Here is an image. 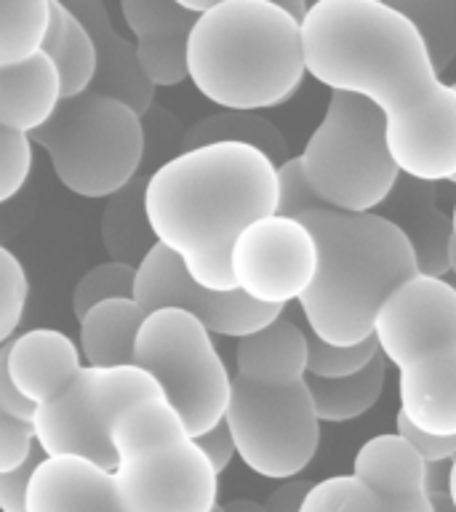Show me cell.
<instances>
[{"label": "cell", "instance_id": "6da1fadb", "mask_svg": "<svg viewBox=\"0 0 456 512\" xmlns=\"http://www.w3.org/2000/svg\"><path fill=\"white\" fill-rule=\"evenodd\" d=\"M304 72L328 91L360 96L382 112L400 174L422 182L456 176V88L443 83L419 32L384 0H318L302 22Z\"/></svg>", "mask_w": 456, "mask_h": 512}, {"label": "cell", "instance_id": "7a4b0ae2", "mask_svg": "<svg viewBox=\"0 0 456 512\" xmlns=\"http://www.w3.org/2000/svg\"><path fill=\"white\" fill-rule=\"evenodd\" d=\"M278 168L248 144L179 152L144 184V211L158 246L179 256L200 288L235 291L232 243L248 224L278 211Z\"/></svg>", "mask_w": 456, "mask_h": 512}, {"label": "cell", "instance_id": "3957f363", "mask_svg": "<svg viewBox=\"0 0 456 512\" xmlns=\"http://www.w3.org/2000/svg\"><path fill=\"white\" fill-rule=\"evenodd\" d=\"M278 211L312 232L318 267L299 296L304 323L320 342L352 347L374 336L384 299L416 278L414 251L403 232L379 214H347L323 206L304 184L299 160L278 166Z\"/></svg>", "mask_w": 456, "mask_h": 512}, {"label": "cell", "instance_id": "277c9868", "mask_svg": "<svg viewBox=\"0 0 456 512\" xmlns=\"http://www.w3.org/2000/svg\"><path fill=\"white\" fill-rule=\"evenodd\" d=\"M304 75L302 24L275 0H216L192 24L187 80L222 110H275Z\"/></svg>", "mask_w": 456, "mask_h": 512}, {"label": "cell", "instance_id": "5b68a950", "mask_svg": "<svg viewBox=\"0 0 456 512\" xmlns=\"http://www.w3.org/2000/svg\"><path fill=\"white\" fill-rule=\"evenodd\" d=\"M374 339L398 368L400 414L419 430L456 438V286L416 275L374 318Z\"/></svg>", "mask_w": 456, "mask_h": 512}, {"label": "cell", "instance_id": "8992f818", "mask_svg": "<svg viewBox=\"0 0 456 512\" xmlns=\"http://www.w3.org/2000/svg\"><path fill=\"white\" fill-rule=\"evenodd\" d=\"M112 478L126 512H214L219 475L166 400H142L110 432Z\"/></svg>", "mask_w": 456, "mask_h": 512}, {"label": "cell", "instance_id": "52a82bcc", "mask_svg": "<svg viewBox=\"0 0 456 512\" xmlns=\"http://www.w3.org/2000/svg\"><path fill=\"white\" fill-rule=\"evenodd\" d=\"M304 184L328 208L371 214L398 182L382 112L360 96L331 91L326 115L296 155Z\"/></svg>", "mask_w": 456, "mask_h": 512}, {"label": "cell", "instance_id": "ba28073f", "mask_svg": "<svg viewBox=\"0 0 456 512\" xmlns=\"http://www.w3.org/2000/svg\"><path fill=\"white\" fill-rule=\"evenodd\" d=\"M30 142L46 150L56 179L80 198L107 200L142 174V118L110 96L62 99Z\"/></svg>", "mask_w": 456, "mask_h": 512}, {"label": "cell", "instance_id": "9c48e42d", "mask_svg": "<svg viewBox=\"0 0 456 512\" xmlns=\"http://www.w3.org/2000/svg\"><path fill=\"white\" fill-rule=\"evenodd\" d=\"M235 454L248 470L270 480H294L318 454L320 422L315 414L307 366L235 376L224 411Z\"/></svg>", "mask_w": 456, "mask_h": 512}, {"label": "cell", "instance_id": "30bf717a", "mask_svg": "<svg viewBox=\"0 0 456 512\" xmlns=\"http://www.w3.org/2000/svg\"><path fill=\"white\" fill-rule=\"evenodd\" d=\"M134 366L158 382L190 438L224 419L232 374L216 350L214 334L190 312L174 307L147 312L134 342Z\"/></svg>", "mask_w": 456, "mask_h": 512}, {"label": "cell", "instance_id": "8fae6325", "mask_svg": "<svg viewBox=\"0 0 456 512\" xmlns=\"http://www.w3.org/2000/svg\"><path fill=\"white\" fill-rule=\"evenodd\" d=\"M142 400H166L144 368L83 366L59 395L35 408V443L43 456H80L112 472V424Z\"/></svg>", "mask_w": 456, "mask_h": 512}, {"label": "cell", "instance_id": "7c38bea8", "mask_svg": "<svg viewBox=\"0 0 456 512\" xmlns=\"http://www.w3.org/2000/svg\"><path fill=\"white\" fill-rule=\"evenodd\" d=\"M299 512H435V504L424 491L422 459L384 432L358 448L352 472L312 483Z\"/></svg>", "mask_w": 456, "mask_h": 512}, {"label": "cell", "instance_id": "4fadbf2b", "mask_svg": "<svg viewBox=\"0 0 456 512\" xmlns=\"http://www.w3.org/2000/svg\"><path fill=\"white\" fill-rule=\"evenodd\" d=\"M318 267L312 232L294 216L270 214L240 232L230 251L235 288L267 307L299 302Z\"/></svg>", "mask_w": 456, "mask_h": 512}, {"label": "cell", "instance_id": "5bb4252c", "mask_svg": "<svg viewBox=\"0 0 456 512\" xmlns=\"http://www.w3.org/2000/svg\"><path fill=\"white\" fill-rule=\"evenodd\" d=\"M134 302L144 312L163 310V307L190 312L211 334L230 336V339L256 334L286 312L283 307H267L248 299L238 288L235 291L200 288L187 275L179 256L163 246L152 248L144 256V262L136 267Z\"/></svg>", "mask_w": 456, "mask_h": 512}, {"label": "cell", "instance_id": "9a60e30c", "mask_svg": "<svg viewBox=\"0 0 456 512\" xmlns=\"http://www.w3.org/2000/svg\"><path fill=\"white\" fill-rule=\"evenodd\" d=\"M123 22L134 35L136 59L155 88L187 80V38L198 16L176 0H120Z\"/></svg>", "mask_w": 456, "mask_h": 512}, {"label": "cell", "instance_id": "2e32d148", "mask_svg": "<svg viewBox=\"0 0 456 512\" xmlns=\"http://www.w3.org/2000/svg\"><path fill=\"white\" fill-rule=\"evenodd\" d=\"M374 214L395 224L414 251L416 270L430 278L448 275V246L454 240L451 214L438 206L435 184L400 174Z\"/></svg>", "mask_w": 456, "mask_h": 512}, {"label": "cell", "instance_id": "e0dca14e", "mask_svg": "<svg viewBox=\"0 0 456 512\" xmlns=\"http://www.w3.org/2000/svg\"><path fill=\"white\" fill-rule=\"evenodd\" d=\"M64 6L78 16L94 38L96 72L88 91L118 99L142 118L155 104V86L144 78L139 59H136L134 40L120 35L110 11L99 0H72Z\"/></svg>", "mask_w": 456, "mask_h": 512}, {"label": "cell", "instance_id": "ac0fdd59", "mask_svg": "<svg viewBox=\"0 0 456 512\" xmlns=\"http://www.w3.org/2000/svg\"><path fill=\"white\" fill-rule=\"evenodd\" d=\"M27 512H126L110 470L80 456H43L27 488Z\"/></svg>", "mask_w": 456, "mask_h": 512}, {"label": "cell", "instance_id": "d6986e66", "mask_svg": "<svg viewBox=\"0 0 456 512\" xmlns=\"http://www.w3.org/2000/svg\"><path fill=\"white\" fill-rule=\"evenodd\" d=\"M83 366L78 342L56 328H30L8 342V379L35 408L59 395Z\"/></svg>", "mask_w": 456, "mask_h": 512}, {"label": "cell", "instance_id": "ffe728a7", "mask_svg": "<svg viewBox=\"0 0 456 512\" xmlns=\"http://www.w3.org/2000/svg\"><path fill=\"white\" fill-rule=\"evenodd\" d=\"M59 102V72L46 54L0 70V128L32 136L51 120Z\"/></svg>", "mask_w": 456, "mask_h": 512}, {"label": "cell", "instance_id": "44dd1931", "mask_svg": "<svg viewBox=\"0 0 456 512\" xmlns=\"http://www.w3.org/2000/svg\"><path fill=\"white\" fill-rule=\"evenodd\" d=\"M147 312L134 299H107L78 320V350L86 366H131Z\"/></svg>", "mask_w": 456, "mask_h": 512}, {"label": "cell", "instance_id": "7402d4cb", "mask_svg": "<svg viewBox=\"0 0 456 512\" xmlns=\"http://www.w3.org/2000/svg\"><path fill=\"white\" fill-rule=\"evenodd\" d=\"M48 8H51V14H48L46 38H43L40 54H46L59 72L62 99H75V96L86 94L94 80V38L62 0H48Z\"/></svg>", "mask_w": 456, "mask_h": 512}, {"label": "cell", "instance_id": "603a6c76", "mask_svg": "<svg viewBox=\"0 0 456 512\" xmlns=\"http://www.w3.org/2000/svg\"><path fill=\"white\" fill-rule=\"evenodd\" d=\"M144 184L147 176L139 174L104 203L99 232H102L104 251L112 262L139 267L144 256L158 246L144 211Z\"/></svg>", "mask_w": 456, "mask_h": 512}, {"label": "cell", "instance_id": "cb8c5ba5", "mask_svg": "<svg viewBox=\"0 0 456 512\" xmlns=\"http://www.w3.org/2000/svg\"><path fill=\"white\" fill-rule=\"evenodd\" d=\"M248 144L262 155L272 160V166H283L291 160V150L283 131H280L272 120H267L259 112H235V110H219L214 115L200 118L187 128L182 142V152L195 150V147H206V144Z\"/></svg>", "mask_w": 456, "mask_h": 512}, {"label": "cell", "instance_id": "d4e9b609", "mask_svg": "<svg viewBox=\"0 0 456 512\" xmlns=\"http://www.w3.org/2000/svg\"><path fill=\"white\" fill-rule=\"evenodd\" d=\"M384 376H387V360L382 358V352L366 368H360L358 374L344 376V379L307 376V387H310L318 422H352V419L371 411L376 400L382 398Z\"/></svg>", "mask_w": 456, "mask_h": 512}, {"label": "cell", "instance_id": "484cf974", "mask_svg": "<svg viewBox=\"0 0 456 512\" xmlns=\"http://www.w3.org/2000/svg\"><path fill=\"white\" fill-rule=\"evenodd\" d=\"M48 0H0V70L19 67L43 51Z\"/></svg>", "mask_w": 456, "mask_h": 512}, {"label": "cell", "instance_id": "4316f807", "mask_svg": "<svg viewBox=\"0 0 456 512\" xmlns=\"http://www.w3.org/2000/svg\"><path fill=\"white\" fill-rule=\"evenodd\" d=\"M422 38L438 75L456 59V0H392Z\"/></svg>", "mask_w": 456, "mask_h": 512}, {"label": "cell", "instance_id": "83f0119b", "mask_svg": "<svg viewBox=\"0 0 456 512\" xmlns=\"http://www.w3.org/2000/svg\"><path fill=\"white\" fill-rule=\"evenodd\" d=\"M134 280L136 267L123 262H107L96 264L86 270L75 283L72 291V312L75 318H83L91 307L107 299H134Z\"/></svg>", "mask_w": 456, "mask_h": 512}, {"label": "cell", "instance_id": "f1b7e54d", "mask_svg": "<svg viewBox=\"0 0 456 512\" xmlns=\"http://www.w3.org/2000/svg\"><path fill=\"white\" fill-rule=\"evenodd\" d=\"M304 342H307V376L315 379H344V376L358 374L371 360L379 355V344L374 336L352 347H336V344L320 342L310 328H304Z\"/></svg>", "mask_w": 456, "mask_h": 512}, {"label": "cell", "instance_id": "f546056e", "mask_svg": "<svg viewBox=\"0 0 456 512\" xmlns=\"http://www.w3.org/2000/svg\"><path fill=\"white\" fill-rule=\"evenodd\" d=\"M187 128L179 123L176 115L168 110L152 104L150 110L142 115V139H144V158H142V174L150 176L158 171L163 163L176 158L182 152V142Z\"/></svg>", "mask_w": 456, "mask_h": 512}, {"label": "cell", "instance_id": "4dcf8cb0", "mask_svg": "<svg viewBox=\"0 0 456 512\" xmlns=\"http://www.w3.org/2000/svg\"><path fill=\"white\" fill-rule=\"evenodd\" d=\"M30 280L14 251L0 246V347L11 342L24 318Z\"/></svg>", "mask_w": 456, "mask_h": 512}, {"label": "cell", "instance_id": "1f68e13d", "mask_svg": "<svg viewBox=\"0 0 456 512\" xmlns=\"http://www.w3.org/2000/svg\"><path fill=\"white\" fill-rule=\"evenodd\" d=\"M32 171L30 136L0 128V203L16 198Z\"/></svg>", "mask_w": 456, "mask_h": 512}, {"label": "cell", "instance_id": "d6a6232c", "mask_svg": "<svg viewBox=\"0 0 456 512\" xmlns=\"http://www.w3.org/2000/svg\"><path fill=\"white\" fill-rule=\"evenodd\" d=\"M38 451L32 422L0 414V475L19 470Z\"/></svg>", "mask_w": 456, "mask_h": 512}, {"label": "cell", "instance_id": "836d02e7", "mask_svg": "<svg viewBox=\"0 0 456 512\" xmlns=\"http://www.w3.org/2000/svg\"><path fill=\"white\" fill-rule=\"evenodd\" d=\"M395 435L406 440L422 462H451L456 456V438H438V435L419 430L400 411L395 416Z\"/></svg>", "mask_w": 456, "mask_h": 512}, {"label": "cell", "instance_id": "e575fe53", "mask_svg": "<svg viewBox=\"0 0 456 512\" xmlns=\"http://www.w3.org/2000/svg\"><path fill=\"white\" fill-rule=\"evenodd\" d=\"M40 462H43V451L38 448L19 470L0 475V512H27V488Z\"/></svg>", "mask_w": 456, "mask_h": 512}, {"label": "cell", "instance_id": "d590c367", "mask_svg": "<svg viewBox=\"0 0 456 512\" xmlns=\"http://www.w3.org/2000/svg\"><path fill=\"white\" fill-rule=\"evenodd\" d=\"M198 443V448L206 454V459L211 462L216 475H222L227 467H230L232 456H235V443H232L230 427L224 424V419L216 427H211L208 432L198 435V438H192Z\"/></svg>", "mask_w": 456, "mask_h": 512}, {"label": "cell", "instance_id": "8d00e7d4", "mask_svg": "<svg viewBox=\"0 0 456 512\" xmlns=\"http://www.w3.org/2000/svg\"><path fill=\"white\" fill-rule=\"evenodd\" d=\"M6 358H8V342L0 347V414L14 416V419H22V422H32L35 406H32L30 400H24L22 395H19V390L11 384V379H8Z\"/></svg>", "mask_w": 456, "mask_h": 512}, {"label": "cell", "instance_id": "74e56055", "mask_svg": "<svg viewBox=\"0 0 456 512\" xmlns=\"http://www.w3.org/2000/svg\"><path fill=\"white\" fill-rule=\"evenodd\" d=\"M310 488V480H286L283 486H278L267 496L264 507H267V512H299Z\"/></svg>", "mask_w": 456, "mask_h": 512}, {"label": "cell", "instance_id": "f35d334b", "mask_svg": "<svg viewBox=\"0 0 456 512\" xmlns=\"http://www.w3.org/2000/svg\"><path fill=\"white\" fill-rule=\"evenodd\" d=\"M448 472L451 462H424V491L430 499L448 494Z\"/></svg>", "mask_w": 456, "mask_h": 512}, {"label": "cell", "instance_id": "ab89813d", "mask_svg": "<svg viewBox=\"0 0 456 512\" xmlns=\"http://www.w3.org/2000/svg\"><path fill=\"white\" fill-rule=\"evenodd\" d=\"M275 3H278L296 24H302L304 19H307V11H310V6H307L304 0H275Z\"/></svg>", "mask_w": 456, "mask_h": 512}, {"label": "cell", "instance_id": "60d3db41", "mask_svg": "<svg viewBox=\"0 0 456 512\" xmlns=\"http://www.w3.org/2000/svg\"><path fill=\"white\" fill-rule=\"evenodd\" d=\"M224 512H267V507L254 499H230V502L222 504Z\"/></svg>", "mask_w": 456, "mask_h": 512}, {"label": "cell", "instance_id": "b9f144b4", "mask_svg": "<svg viewBox=\"0 0 456 512\" xmlns=\"http://www.w3.org/2000/svg\"><path fill=\"white\" fill-rule=\"evenodd\" d=\"M179 6L184 8V11H190L192 16H203L208 11V8L214 6L216 0H176Z\"/></svg>", "mask_w": 456, "mask_h": 512}, {"label": "cell", "instance_id": "7bdbcfd3", "mask_svg": "<svg viewBox=\"0 0 456 512\" xmlns=\"http://www.w3.org/2000/svg\"><path fill=\"white\" fill-rule=\"evenodd\" d=\"M451 510L456 512V456L451 459V472H448V494H446Z\"/></svg>", "mask_w": 456, "mask_h": 512}, {"label": "cell", "instance_id": "ee69618b", "mask_svg": "<svg viewBox=\"0 0 456 512\" xmlns=\"http://www.w3.org/2000/svg\"><path fill=\"white\" fill-rule=\"evenodd\" d=\"M448 272L456 278V238L451 240V246H448Z\"/></svg>", "mask_w": 456, "mask_h": 512}, {"label": "cell", "instance_id": "f6af8a7d", "mask_svg": "<svg viewBox=\"0 0 456 512\" xmlns=\"http://www.w3.org/2000/svg\"><path fill=\"white\" fill-rule=\"evenodd\" d=\"M432 504H435V512H454V510H451V504H448L446 496H440V499H432Z\"/></svg>", "mask_w": 456, "mask_h": 512}, {"label": "cell", "instance_id": "bcb514c9", "mask_svg": "<svg viewBox=\"0 0 456 512\" xmlns=\"http://www.w3.org/2000/svg\"><path fill=\"white\" fill-rule=\"evenodd\" d=\"M451 227H454V238H456V203H454V211H451Z\"/></svg>", "mask_w": 456, "mask_h": 512}, {"label": "cell", "instance_id": "7dc6e473", "mask_svg": "<svg viewBox=\"0 0 456 512\" xmlns=\"http://www.w3.org/2000/svg\"><path fill=\"white\" fill-rule=\"evenodd\" d=\"M214 512H224V510H222V504H219V507H216V510H214Z\"/></svg>", "mask_w": 456, "mask_h": 512}, {"label": "cell", "instance_id": "c3c4849f", "mask_svg": "<svg viewBox=\"0 0 456 512\" xmlns=\"http://www.w3.org/2000/svg\"><path fill=\"white\" fill-rule=\"evenodd\" d=\"M454 88H456V83H454ZM451 182H454V184H456V176H454V179H451Z\"/></svg>", "mask_w": 456, "mask_h": 512}]
</instances>
